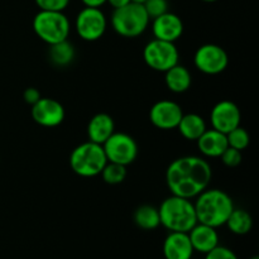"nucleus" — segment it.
<instances>
[{
  "mask_svg": "<svg viewBox=\"0 0 259 259\" xmlns=\"http://www.w3.org/2000/svg\"><path fill=\"white\" fill-rule=\"evenodd\" d=\"M184 111L176 101L163 100L157 101L149 110V120L156 128L162 131H171L176 129L181 120Z\"/></svg>",
  "mask_w": 259,
  "mask_h": 259,
  "instance_id": "f8f14e48",
  "label": "nucleus"
},
{
  "mask_svg": "<svg viewBox=\"0 0 259 259\" xmlns=\"http://www.w3.org/2000/svg\"><path fill=\"white\" fill-rule=\"evenodd\" d=\"M40 98H42V96H40V93L35 88H28L25 89L24 93H23V99H24L25 103L29 104V105H34Z\"/></svg>",
  "mask_w": 259,
  "mask_h": 259,
  "instance_id": "c756f323",
  "label": "nucleus"
},
{
  "mask_svg": "<svg viewBox=\"0 0 259 259\" xmlns=\"http://www.w3.org/2000/svg\"><path fill=\"white\" fill-rule=\"evenodd\" d=\"M196 142L199 151L207 158H219L223 152L229 147L227 134L220 133L212 128L206 129Z\"/></svg>",
  "mask_w": 259,
  "mask_h": 259,
  "instance_id": "f3484780",
  "label": "nucleus"
},
{
  "mask_svg": "<svg viewBox=\"0 0 259 259\" xmlns=\"http://www.w3.org/2000/svg\"><path fill=\"white\" fill-rule=\"evenodd\" d=\"M131 3H136V4H142L143 5L146 3V0H131Z\"/></svg>",
  "mask_w": 259,
  "mask_h": 259,
  "instance_id": "473e14b6",
  "label": "nucleus"
},
{
  "mask_svg": "<svg viewBox=\"0 0 259 259\" xmlns=\"http://www.w3.org/2000/svg\"><path fill=\"white\" fill-rule=\"evenodd\" d=\"M220 158H222L223 163H224L225 166L234 168V167H238L240 163H242L243 157H242V152L238 151V149L232 148V147H228V148L223 152Z\"/></svg>",
  "mask_w": 259,
  "mask_h": 259,
  "instance_id": "cd10ccee",
  "label": "nucleus"
},
{
  "mask_svg": "<svg viewBox=\"0 0 259 259\" xmlns=\"http://www.w3.org/2000/svg\"><path fill=\"white\" fill-rule=\"evenodd\" d=\"M100 175L103 177L104 182H106V184L119 185L121 182H124V180L126 179L128 171H126V166L114 163V162H108Z\"/></svg>",
  "mask_w": 259,
  "mask_h": 259,
  "instance_id": "b1692460",
  "label": "nucleus"
},
{
  "mask_svg": "<svg viewBox=\"0 0 259 259\" xmlns=\"http://www.w3.org/2000/svg\"><path fill=\"white\" fill-rule=\"evenodd\" d=\"M39 10H50V12H65L70 5L71 0H34Z\"/></svg>",
  "mask_w": 259,
  "mask_h": 259,
  "instance_id": "bb28decb",
  "label": "nucleus"
},
{
  "mask_svg": "<svg viewBox=\"0 0 259 259\" xmlns=\"http://www.w3.org/2000/svg\"><path fill=\"white\" fill-rule=\"evenodd\" d=\"M32 27L37 37L52 46L66 40L71 32V23L63 12L39 10L33 18Z\"/></svg>",
  "mask_w": 259,
  "mask_h": 259,
  "instance_id": "423d86ee",
  "label": "nucleus"
},
{
  "mask_svg": "<svg viewBox=\"0 0 259 259\" xmlns=\"http://www.w3.org/2000/svg\"><path fill=\"white\" fill-rule=\"evenodd\" d=\"M143 7L149 19H154L168 12V0H146Z\"/></svg>",
  "mask_w": 259,
  "mask_h": 259,
  "instance_id": "a878e982",
  "label": "nucleus"
},
{
  "mask_svg": "<svg viewBox=\"0 0 259 259\" xmlns=\"http://www.w3.org/2000/svg\"><path fill=\"white\" fill-rule=\"evenodd\" d=\"M212 177L211 166L197 156H185L169 163L166 182L172 195L194 199L209 187Z\"/></svg>",
  "mask_w": 259,
  "mask_h": 259,
  "instance_id": "f257e3e1",
  "label": "nucleus"
},
{
  "mask_svg": "<svg viewBox=\"0 0 259 259\" xmlns=\"http://www.w3.org/2000/svg\"><path fill=\"white\" fill-rule=\"evenodd\" d=\"M32 119L40 126L55 128L65 120L66 111L60 101L51 98H40L32 105Z\"/></svg>",
  "mask_w": 259,
  "mask_h": 259,
  "instance_id": "ddd939ff",
  "label": "nucleus"
},
{
  "mask_svg": "<svg viewBox=\"0 0 259 259\" xmlns=\"http://www.w3.org/2000/svg\"><path fill=\"white\" fill-rule=\"evenodd\" d=\"M114 129H115V123L109 114H95L88 124L89 141L103 144L114 133Z\"/></svg>",
  "mask_w": 259,
  "mask_h": 259,
  "instance_id": "a211bd4d",
  "label": "nucleus"
},
{
  "mask_svg": "<svg viewBox=\"0 0 259 259\" xmlns=\"http://www.w3.org/2000/svg\"><path fill=\"white\" fill-rule=\"evenodd\" d=\"M187 234L195 252L206 254L219 245V234L215 228L209 225L197 223Z\"/></svg>",
  "mask_w": 259,
  "mask_h": 259,
  "instance_id": "dca6fc26",
  "label": "nucleus"
},
{
  "mask_svg": "<svg viewBox=\"0 0 259 259\" xmlns=\"http://www.w3.org/2000/svg\"><path fill=\"white\" fill-rule=\"evenodd\" d=\"M250 259H259V257H258V255H253V257Z\"/></svg>",
  "mask_w": 259,
  "mask_h": 259,
  "instance_id": "f704fd0d",
  "label": "nucleus"
},
{
  "mask_svg": "<svg viewBox=\"0 0 259 259\" xmlns=\"http://www.w3.org/2000/svg\"><path fill=\"white\" fill-rule=\"evenodd\" d=\"M180 134L187 141H197L207 129L206 121L201 115L195 113L184 114L177 125Z\"/></svg>",
  "mask_w": 259,
  "mask_h": 259,
  "instance_id": "aec40b11",
  "label": "nucleus"
},
{
  "mask_svg": "<svg viewBox=\"0 0 259 259\" xmlns=\"http://www.w3.org/2000/svg\"><path fill=\"white\" fill-rule=\"evenodd\" d=\"M228 139V146L232 147V148L238 149V151H244L248 148L250 143V136L248 133L247 129L242 128V126H237L233 131H230L227 134Z\"/></svg>",
  "mask_w": 259,
  "mask_h": 259,
  "instance_id": "393cba45",
  "label": "nucleus"
},
{
  "mask_svg": "<svg viewBox=\"0 0 259 259\" xmlns=\"http://www.w3.org/2000/svg\"><path fill=\"white\" fill-rule=\"evenodd\" d=\"M164 82H166L167 88H168L172 93H186V91L191 88V72L189 71V68L177 63L176 66H174V67H171L168 71L164 72Z\"/></svg>",
  "mask_w": 259,
  "mask_h": 259,
  "instance_id": "6ab92c4d",
  "label": "nucleus"
},
{
  "mask_svg": "<svg viewBox=\"0 0 259 259\" xmlns=\"http://www.w3.org/2000/svg\"><path fill=\"white\" fill-rule=\"evenodd\" d=\"M133 220L143 230H154L161 225L158 209L152 205H142L134 211Z\"/></svg>",
  "mask_w": 259,
  "mask_h": 259,
  "instance_id": "4be33fe9",
  "label": "nucleus"
},
{
  "mask_svg": "<svg viewBox=\"0 0 259 259\" xmlns=\"http://www.w3.org/2000/svg\"><path fill=\"white\" fill-rule=\"evenodd\" d=\"M50 60L57 67H66L72 63L75 60L76 51L72 43L68 42V39L62 40L60 43L50 46Z\"/></svg>",
  "mask_w": 259,
  "mask_h": 259,
  "instance_id": "412c9836",
  "label": "nucleus"
},
{
  "mask_svg": "<svg viewBox=\"0 0 259 259\" xmlns=\"http://www.w3.org/2000/svg\"><path fill=\"white\" fill-rule=\"evenodd\" d=\"M164 259H191L194 248L187 233L169 232L163 242Z\"/></svg>",
  "mask_w": 259,
  "mask_h": 259,
  "instance_id": "2eb2a0df",
  "label": "nucleus"
},
{
  "mask_svg": "<svg viewBox=\"0 0 259 259\" xmlns=\"http://www.w3.org/2000/svg\"><path fill=\"white\" fill-rule=\"evenodd\" d=\"M242 113L234 101L222 100L214 105L210 113L211 128L220 133L228 134L230 131L240 125Z\"/></svg>",
  "mask_w": 259,
  "mask_h": 259,
  "instance_id": "9b49d317",
  "label": "nucleus"
},
{
  "mask_svg": "<svg viewBox=\"0 0 259 259\" xmlns=\"http://www.w3.org/2000/svg\"><path fill=\"white\" fill-rule=\"evenodd\" d=\"M225 225L228 229L235 235H245L252 230L253 228V219L252 215L243 209H235L232 211V214L228 218Z\"/></svg>",
  "mask_w": 259,
  "mask_h": 259,
  "instance_id": "5701e85b",
  "label": "nucleus"
},
{
  "mask_svg": "<svg viewBox=\"0 0 259 259\" xmlns=\"http://www.w3.org/2000/svg\"><path fill=\"white\" fill-rule=\"evenodd\" d=\"M152 33L156 39L175 43L184 33V23L179 15L167 12L154 18L152 23Z\"/></svg>",
  "mask_w": 259,
  "mask_h": 259,
  "instance_id": "4468645a",
  "label": "nucleus"
},
{
  "mask_svg": "<svg viewBox=\"0 0 259 259\" xmlns=\"http://www.w3.org/2000/svg\"><path fill=\"white\" fill-rule=\"evenodd\" d=\"M101 146L108 162L129 166L138 157V143L133 137L126 133L114 132Z\"/></svg>",
  "mask_w": 259,
  "mask_h": 259,
  "instance_id": "6e6552de",
  "label": "nucleus"
},
{
  "mask_svg": "<svg viewBox=\"0 0 259 259\" xmlns=\"http://www.w3.org/2000/svg\"><path fill=\"white\" fill-rule=\"evenodd\" d=\"M85 7L89 8H101L104 4H106V0H81Z\"/></svg>",
  "mask_w": 259,
  "mask_h": 259,
  "instance_id": "7c9ffc66",
  "label": "nucleus"
},
{
  "mask_svg": "<svg viewBox=\"0 0 259 259\" xmlns=\"http://www.w3.org/2000/svg\"><path fill=\"white\" fill-rule=\"evenodd\" d=\"M201 2H205V3H215V2H218V0H201Z\"/></svg>",
  "mask_w": 259,
  "mask_h": 259,
  "instance_id": "72a5a7b5",
  "label": "nucleus"
},
{
  "mask_svg": "<svg viewBox=\"0 0 259 259\" xmlns=\"http://www.w3.org/2000/svg\"><path fill=\"white\" fill-rule=\"evenodd\" d=\"M143 60L152 70L166 72L179 63L180 53L175 43L154 38L144 46Z\"/></svg>",
  "mask_w": 259,
  "mask_h": 259,
  "instance_id": "0eeeda50",
  "label": "nucleus"
},
{
  "mask_svg": "<svg viewBox=\"0 0 259 259\" xmlns=\"http://www.w3.org/2000/svg\"><path fill=\"white\" fill-rule=\"evenodd\" d=\"M149 17L142 4L129 3L114 9L110 23L114 32L125 38L139 37L149 25Z\"/></svg>",
  "mask_w": 259,
  "mask_h": 259,
  "instance_id": "20e7f679",
  "label": "nucleus"
},
{
  "mask_svg": "<svg viewBox=\"0 0 259 259\" xmlns=\"http://www.w3.org/2000/svg\"><path fill=\"white\" fill-rule=\"evenodd\" d=\"M162 227L169 232L189 233L197 224L194 202L190 199L171 195L158 207Z\"/></svg>",
  "mask_w": 259,
  "mask_h": 259,
  "instance_id": "7ed1b4c3",
  "label": "nucleus"
},
{
  "mask_svg": "<svg viewBox=\"0 0 259 259\" xmlns=\"http://www.w3.org/2000/svg\"><path fill=\"white\" fill-rule=\"evenodd\" d=\"M197 223L218 228L227 223L234 210V202L225 191L219 189H206L196 196L194 202Z\"/></svg>",
  "mask_w": 259,
  "mask_h": 259,
  "instance_id": "f03ea898",
  "label": "nucleus"
},
{
  "mask_svg": "<svg viewBox=\"0 0 259 259\" xmlns=\"http://www.w3.org/2000/svg\"><path fill=\"white\" fill-rule=\"evenodd\" d=\"M205 259H238V257L229 248L218 245L217 248L205 254Z\"/></svg>",
  "mask_w": 259,
  "mask_h": 259,
  "instance_id": "c85d7f7f",
  "label": "nucleus"
},
{
  "mask_svg": "<svg viewBox=\"0 0 259 259\" xmlns=\"http://www.w3.org/2000/svg\"><path fill=\"white\" fill-rule=\"evenodd\" d=\"M75 28L81 39L95 42L105 34L108 19L100 8L85 7L76 17Z\"/></svg>",
  "mask_w": 259,
  "mask_h": 259,
  "instance_id": "1a4fd4ad",
  "label": "nucleus"
},
{
  "mask_svg": "<svg viewBox=\"0 0 259 259\" xmlns=\"http://www.w3.org/2000/svg\"><path fill=\"white\" fill-rule=\"evenodd\" d=\"M108 163L103 146L88 141L73 148L70 156V167L80 177H95Z\"/></svg>",
  "mask_w": 259,
  "mask_h": 259,
  "instance_id": "39448f33",
  "label": "nucleus"
},
{
  "mask_svg": "<svg viewBox=\"0 0 259 259\" xmlns=\"http://www.w3.org/2000/svg\"><path fill=\"white\" fill-rule=\"evenodd\" d=\"M106 3H109L114 9H116V8H121L124 7V5L129 4L131 0H106Z\"/></svg>",
  "mask_w": 259,
  "mask_h": 259,
  "instance_id": "2f4dec72",
  "label": "nucleus"
},
{
  "mask_svg": "<svg viewBox=\"0 0 259 259\" xmlns=\"http://www.w3.org/2000/svg\"><path fill=\"white\" fill-rule=\"evenodd\" d=\"M194 65L205 75H219L227 70L229 65V56L220 46L207 43L197 48L194 56Z\"/></svg>",
  "mask_w": 259,
  "mask_h": 259,
  "instance_id": "9d476101",
  "label": "nucleus"
}]
</instances>
